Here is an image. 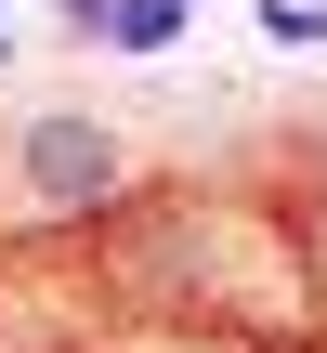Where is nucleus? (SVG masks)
<instances>
[{
  "mask_svg": "<svg viewBox=\"0 0 327 353\" xmlns=\"http://www.w3.org/2000/svg\"><path fill=\"white\" fill-rule=\"evenodd\" d=\"M118 131L105 118H79V105H39L26 131H13V196L39 210V223H79V210H105L118 196Z\"/></svg>",
  "mask_w": 327,
  "mask_h": 353,
  "instance_id": "1",
  "label": "nucleus"
},
{
  "mask_svg": "<svg viewBox=\"0 0 327 353\" xmlns=\"http://www.w3.org/2000/svg\"><path fill=\"white\" fill-rule=\"evenodd\" d=\"M170 26H184V0H105V39L118 52H157Z\"/></svg>",
  "mask_w": 327,
  "mask_h": 353,
  "instance_id": "2",
  "label": "nucleus"
},
{
  "mask_svg": "<svg viewBox=\"0 0 327 353\" xmlns=\"http://www.w3.org/2000/svg\"><path fill=\"white\" fill-rule=\"evenodd\" d=\"M66 13H79V26H105V0H66Z\"/></svg>",
  "mask_w": 327,
  "mask_h": 353,
  "instance_id": "3",
  "label": "nucleus"
}]
</instances>
